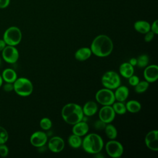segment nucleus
Here are the masks:
<instances>
[{"label": "nucleus", "mask_w": 158, "mask_h": 158, "mask_svg": "<svg viewBox=\"0 0 158 158\" xmlns=\"http://www.w3.org/2000/svg\"><path fill=\"white\" fill-rule=\"evenodd\" d=\"M90 49L92 54L99 57L109 56L112 52L114 44L112 40L106 35H99L93 40Z\"/></svg>", "instance_id": "1"}, {"label": "nucleus", "mask_w": 158, "mask_h": 158, "mask_svg": "<svg viewBox=\"0 0 158 158\" xmlns=\"http://www.w3.org/2000/svg\"><path fill=\"white\" fill-rule=\"evenodd\" d=\"M61 115L63 120L69 125H74L83 118L82 107L76 103L66 104L62 109Z\"/></svg>", "instance_id": "2"}, {"label": "nucleus", "mask_w": 158, "mask_h": 158, "mask_svg": "<svg viewBox=\"0 0 158 158\" xmlns=\"http://www.w3.org/2000/svg\"><path fill=\"white\" fill-rule=\"evenodd\" d=\"M83 150L89 154H95L100 152L104 146L102 138L96 133L86 134L82 140Z\"/></svg>", "instance_id": "3"}, {"label": "nucleus", "mask_w": 158, "mask_h": 158, "mask_svg": "<svg viewBox=\"0 0 158 158\" xmlns=\"http://www.w3.org/2000/svg\"><path fill=\"white\" fill-rule=\"evenodd\" d=\"M14 91L15 93L22 97L30 96L33 90V86L31 81L27 78H17L13 83Z\"/></svg>", "instance_id": "4"}, {"label": "nucleus", "mask_w": 158, "mask_h": 158, "mask_svg": "<svg viewBox=\"0 0 158 158\" xmlns=\"http://www.w3.org/2000/svg\"><path fill=\"white\" fill-rule=\"evenodd\" d=\"M22 38V31L20 28L15 26H12L7 28L3 35V40L7 45L16 46Z\"/></svg>", "instance_id": "5"}, {"label": "nucleus", "mask_w": 158, "mask_h": 158, "mask_svg": "<svg viewBox=\"0 0 158 158\" xmlns=\"http://www.w3.org/2000/svg\"><path fill=\"white\" fill-rule=\"evenodd\" d=\"M101 83L104 88L113 90L120 85L121 80L116 72L109 70L105 72L102 76Z\"/></svg>", "instance_id": "6"}, {"label": "nucleus", "mask_w": 158, "mask_h": 158, "mask_svg": "<svg viewBox=\"0 0 158 158\" xmlns=\"http://www.w3.org/2000/svg\"><path fill=\"white\" fill-rule=\"evenodd\" d=\"M95 98L96 101L102 106H111L115 101L114 91L106 88L98 90Z\"/></svg>", "instance_id": "7"}, {"label": "nucleus", "mask_w": 158, "mask_h": 158, "mask_svg": "<svg viewBox=\"0 0 158 158\" xmlns=\"http://www.w3.org/2000/svg\"><path fill=\"white\" fill-rule=\"evenodd\" d=\"M106 153L111 157L118 158L123 153V146L119 141L115 139H110L105 145Z\"/></svg>", "instance_id": "8"}, {"label": "nucleus", "mask_w": 158, "mask_h": 158, "mask_svg": "<svg viewBox=\"0 0 158 158\" xmlns=\"http://www.w3.org/2000/svg\"><path fill=\"white\" fill-rule=\"evenodd\" d=\"M1 52L3 60L7 63L14 64L19 58V52L15 46L6 45Z\"/></svg>", "instance_id": "9"}, {"label": "nucleus", "mask_w": 158, "mask_h": 158, "mask_svg": "<svg viewBox=\"0 0 158 158\" xmlns=\"http://www.w3.org/2000/svg\"><path fill=\"white\" fill-rule=\"evenodd\" d=\"M146 147L153 151H158V131L154 130L149 131L144 138Z\"/></svg>", "instance_id": "10"}, {"label": "nucleus", "mask_w": 158, "mask_h": 158, "mask_svg": "<svg viewBox=\"0 0 158 158\" xmlns=\"http://www.w3.org/2000/svg\"><path fill=\"white\" fill-rule=\"evenodd\" d=\"M115 113L112 106H103L99 111V118L106 123H111L115 118Z\"/></svg>", "instance_id": "11"}, {"label": "nucleus", "mask_w": 158, "mask_h": 158, "mask_svg": "<svg viewBox=\"0 0 158 158\" xmlns=\"http://www.w3.org/2000/svg\"><path fill=\"white\" fill-rule=\"evenodd\" d=\"M30 141L32 146L36 148H41L47 143L48 136L44 132L36 131L31 134Z\"/></svg>", "instance_id": "12"}, {"label": "nucleus", "mask_w": 158, "mask_h": 158, "mask_svg": "<svg viewBox=\"0 0 158 158\" xmlns=\"http://www.w3.org/2000/svg\"><path fill=\"white\" fill-rule=\"evenodd\" d=\"M143 76L148 83H154L158 79V66L155 64L147 65L143 72Z\"/></svg>", "instance_id": "13"}, {"label": "nucleus", "mask_w": 158, "mask_h": 158, "mask_svg": "<svg viewBox=\"0 0 158 158\" xmlns=\"http://www.w3.org/2000/svg\"><path fill=\"white\" fill-rule=\"evenodd\" d=\"M48 146L51 152L58 153L64 149L65 147V143L61 137L56 136L52 137L49 139L48 143Z\"/></svg>", "instance_id": "14"}, {"label": "nucleus", "mask_w": 158, "mask_h": 158, "mask_svg": "<svg viewBox=\"0 0 158 158\" xmlns=\"http://www.w3.org/2000/svg\"><path fill=\"white\" fill-rule=\"evenodd\" d=\"M72 133L79 136H85L89 131V126L85 122L80 121L74 125L72 127Z\"/></svg>", "instance_id": "15"}, {"label": "nucleus", "mask_w": 158, "mask_h": 158, "mask_svg": "<svg viewBox=\"0 0 158 158\" xmlns=\"http://www.w3.org/2000/svg\"><path fill=\"white\" fill-rule=\"evenodd\" d=\"M115 91L114 92V97L116 101L124 102L129 96L128 88L124 85H120L115 89Z\"/></svg>", "instance_id": "16"}, {"label": "nucleus", "mask_w": 158, "mask_h": 158, "mask_svg": "<svg viewBox=\"0 0 158 158\" xmlns=\"http://www.w3.org/2000/svg\"><path fill=\"white\" fill-rule=\"evenodd\" d=\"M92 54L90 48L83 47L77 49L74 54L75 58L79 61H85L88 59Z\"/></svg>", "instance_id": "17"}, {"label": "nucleus", "mask_w": 158, "mask_h": 158, "mask_svg": "<svg viewBox=\"0 0 158 158\" xmlns=\"http://www.w3.org/2000/svg\"><path fill=\"white\" fill-rule=\"evenodd\" d=\"M98 109L97 104L92 101L86 102L82 107L83 115L88 117H91L96 114L98 112Z\"/></svg>", "instance_id": "18"}, {"label": "nucleus", "mask_w": 158, "mask_h": 158, "mask_svg": "<svg viewBox=\"0 0 158 158\" xmlns=\"http://www.w3.org/2000/svg\"><path fill=\"white\" fill-rule=\"evenodd\" d=\"M3 81L7 83H13L17 78V74L16 72L11 68L5 69L1 74Z\"/></svg>", "instance_id": "19"}, {"label": "nucleus", "mask_w": 158, "mask_h": 158, "mask_svg": "<svg viewBox=\"0 0 158 158\" xmlns=\"http://www.w3.org/2000/svg\"><path fill=\"white\" fill-rule=\"evenodd\" d=\"M134 67L129 62H123L119 67V73L124 78H128L134 74Z\"/></svg>", "instance_id": "20"}, {"label": "nucleus", "mask_w": 158, "mask_h": 158, "mask_svg": "<svg viewBox=\"0 0 158 158\" xmlns=\"http://www.w3.org/2000/svg\"><path fill=\"white\" fill-rule=\"evenodd\" d=\"M135 30L141 34H145L150 31V23L146 20H137L133 25Z\"/></svg>", "instance_id": "21"}, {"label": "nucleus", "mask_w": 158, "mask_h": 158, "mask_svg": "<svg viewBox=\"0 0 158 158\" xmlns=\"http://www.w3.org/2000/svg\"><path fill=\"white\" fill-rule=\"evenodd\" d=\"M127 111L131 113H137L141 109V105L139 102L136 100H130L125 104Z\"/></svg>", "instance_id": "22"}, {"label": "nucleus", "mask_w": 158, "mask_h": 158, "mask_svg": "<svg viewBox=\"0 0 158 158\" xmlns=\"http://www.w3.org/2000/svg\"><path fill=\"white\" fill-rule=\"evenodd\" d=\"M68 143L71 148L77 149L81 146L82 139L81 138V136L72 134L68 138Z\"/></svg>", "instance_id": "23"}, {"label": "nucleus", "mask_w": 158, "mask_h": 158, "mask_svg": "<svg viewBox=\"0 0 158 158\" xmlns=\"http://www.w3.org/2000/svg\"><path fill=\"white\" fill-rule=\"evenodd\" d=\"M104 131L107 137L110 139H115L117 136V130L115 127L110 123L106 124Z\"/></svg>", "instance_id": "24"}, {"label": "nucleus", "mask_w": 158, "mask_h": 158, "mask_svg": "<svg viewBox=\"0 0 158 158\" xmlns=\"http://www.w3.org/2000/svg\"><path fill=\"white\" fill-rule=\"evenodd\" d=\"M111 106L115 114L123 115L127 112L126 106H125V104L123 103V102H120V101H117L116 102H114Z\"/></svg>", "instance_id": "25"}, {"label": "nucleus", "mask_w": 158, "mask_h": 158, "mask_svg": "<svg viewBox=\"0 0 158 158\" xmlns=\"http://www.w3.org/2000/svg\"><path fill=\"white\" fill-rule=\"evenodd\" d=\"M137 59V64L136 65L139 68L146 67L149 63V56L147 54H141L138 56Z\"/></svg>", "instance_id": "26"}, {"label": "nucleus", "mask_w": 158, "mask_h": 158, "mask_svg": "<svg viewBox=\"0 0 158 158\" xmlns=\"http://www.w3.org/2000/svg\"><path fill=\"white\" fill-rule=\"evenodd\" d=\"M149 83L146 80L139 81L138 83L135 86V91L137 93H143L145 92L149 88Z\"/></svg>", "instance_id": "27"}, {"label": "nucleus", "mask_w": 158, "mask_h": 158, "mask_svg": "<svg viewBox=\"0 0 158 158\" xmlns=\"http://www.w3.org/2000/svg\"><path fill=\"white\" fill-rule=\"evenodd\" d=\"M40 126L43 130H48L52 127V122L48 117H43L40 121Z\"/></svg>", "instance_id": "28"}, {"label": "nucleus", "mask_w": 158, "mask_h": 158, "mask_svg": "<svg viewBox=\"0 0 158 158\" xmlns=\"http://www.w3.org/2000/svg\"><path fill=\"white\" fill-rule=\"evenodd\" d=\"M9 139V133L6 129L0 126V144L6 143Z\"/></svg>", "instance_id": "29"}, {"label": "nucleus", "mask_w": 158, "mask_h": 158, "mask_svg": "<svg viewBox=\"0 0 158 158\" xmlns=\"http://www.w3.org/2000/svg\"><path fill=\"white\" fill-rule=\"evenodd\" d=\"M9 154V148L6 144H0V156L2 157H6Z\"/></svg>", "instance_id": "30"}, {"label": "nucleus", "mask_w": 158, "mask_h": 158, "mask_svg": "<svg viewBox=\"0 0 158 158\" xmlns=\"http://www.w3.org/2000/svg\"><path fill=\"white\" fill-rule=\"evenodd\" d=\"M107 123H104V122H102V120H96L94 123V127L96 130H104L105 127Z\"/></svg>", "instance_id": "31"}, {"label": "nucleus", "mask_w": 158, "mask_h": 158, "mask_svg": "<svg viewBox=\"0 0 158 158\" xmlns=\"http://www.w3.org/2000/svg\"><path fill=\"white\" fill-rule=\"evenodd\" d=\"M128 79L129 84L132 86H135L138 83V82L140 81L139 77L134 74L132 75L131 76H130Z\"/></svg>", "instance_id": "32"}, {"label": "nucleus", "mask_w": 158, "mask_h": 158, "mask_svg": "<svg viewBox=\"0 0 158 158\" xmlns=\"http://www.w3.org/2000/svg\"><path fill=\"white\" fill-rule=\"evenodd\" d=\"M2 89L6 92H10L14 90V85L12 83H7L2 85Z\"/></svg>", "instance_id": "33"}, {"label": "nucleus", "mask_w": 158, "mask_h": 158, "mask_svg": "<svg viewBox=\"0 0 158 158\" xmlns=\"http://www.w3.org/2000/svg\"><path fill=\"white\" fill-rule=\"evenodd\" d=\"M144 35H144V41L147 43L151 41L152 40V39L154 38V35H155V34L152 31H151V30L149 31L148 32L146 33Z\"/></svg>", "instance_id": "34"}, {"label": "nucleus", "mask_w": 158, "mask_h": 158, "mask_svg": "<svg viewBox=\"0 0 158 158\" xmlns=\"http://www.w3.org/2000/svg\"><path fill=\"white\" fill-rule=\"evenodd\" d=\"M158 20H156L155 21L153 22L152 25L150 27V30L152 31L155 35L158 34V25H157Z\"/></svg>", "instance_id": "35"}, {"label": "nucleus", "mask_w": 158, "mask_h": 158, "mask_svg": "<svg viewBox=\"0 0 158 158\" xmlns=\"http://www.w3.org/2000/svg\"><path fill=\"white\" fill-rule=\"evenodd\" d=\"M10 0H0V9H5L9 6Z\"/></svg>", "instance_id": "36"}, {"label": "nucleus", "mask_w": 158, "mask_h": 158, "mask_svg": "<svg viewBox=\"0 0 158 158\" xmlns=\"http://www.w3.org/2000/svg\"><path fill=\"white\" fill-rule=\"evenodd\" d=\"M6 43L4 41L3 39H0V52H1L4 48L6 46Z\"/></svg>", "instance_id": "37"}, {"label": "nucleus", "mask_w": 158, "mask_h": 158, "mask_svg": "<svg viewBox=\"0 0 158 158\" xmlns=\"http://www.w3.org/2000/svg\"><path fill=\"white\" fill-rule=\"evenodd\" d=\"M132 66H135L137 64V59L136 58H135V57H132L131 58L130 60H129V62H128Z\"/></svg>", "instance_id": "38"}, {"label": "nucleus", "mask_w": 158, "mask_h": 158, "mask_svg": "<svg viewBox=\"0 0 158 158\" xmlns=\"http://www.w3.org/2000/svg\"><path fill=\"white\" fill-rule=\"evenodd\" d=\"M2 83H3V80H2V78L1 74H0V88H1V87H2Z\"/></svg>", "instance_id": "39"}, {"label": "nucleus", "mask_w": 158, "mask_h": 158, "mask_svg": "<svg viewBox=\"0 0 158 158\" xmlns=\"http://www.w3.org/2000/svg\"><path fill=\"white\" fill-rule=\"evenodd\" d=\"M1 59L0 58V66H1Z\"/></svg>", "instance_id": "40"}, {"label": "nucleus", "mask_w": 158, "mask_h": 158, "mask_svg": "<svg viewBox=\"0 0 158 158\" xmlns=\"http://www.w3.org/2000/svg\"><path fill=\"white\" fill-rule=\"evenodd\" d=\"M0 121H1V118H0Z\"/></svg>", "instance_id": "41"}]
</instances>
